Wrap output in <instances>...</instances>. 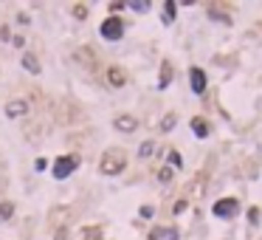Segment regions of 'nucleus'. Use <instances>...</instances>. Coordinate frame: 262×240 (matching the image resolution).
<instances>
[{
  "label": "nucleus",
  "mask_w": 262,
  "mask_h": 240,
  "mask_svg": "<svg viewBox=\"0 0 262 240\" xmlns=\"http://www.w3.org/2000/svg\"><path fill=\"white\" fill-rule=\"evenodd\" d=\"M124 167H127V153L119 147H110L102 153V161H99V173L102 175H119L124 173Z\"/></svg>",
  "instance_id": "f257e3e1"
},
{
  "label": "nucleus",
  "mask_w": 262,
  "mask_h": 240,
  "mask_svg": "<svg viewBox=\"0 0 262 240\" xmlns=\"http://www.w3.org/2000/svg\"><path fill=\"white\" fill-rule=\"evenodd\" d=\"M99 34H102L104 40H110V43H119V40L124 37V20L119 17V14H110V17H104L102 25H99Z\"/></svg>",
  "instance_id": "f03ea898"
},
{
  "label": "nucleus",
  "mask_w": 262,
  "mask_h": 240,
  "mask_svg": "<svg viewBox=\"0 0 262 240\" xmlns=\"http://www.w3.org/2000/svg\"><path fill=\"white\" fill-rule=\"evenodd\" d=\"M76 167H79V155H60V158L54 161V178L65 181L68 175L76 173Z\"/></svg>",
  "instance_id": "7ed1b4c3"
},
{
  "label": "nucleus",
  "mask_w": 262,
  "mask_h": 240,
  "mask_svg": "<svg viewBox=\"0 0 262 240\" xmlns=\"http://www.w3.org/2000/svg\"><path fill=\"white\" fill-rule=\"evenodd\" d=\"M237 212H240V201H237V198H220V201H214V206H212V215L223 218V221H231Z\"/></svg>",
  "instance_id": "20e7f679"
},
{
  "label": "nucleus",
  "mask_w": 262,
  "mask_h": 240,
  "mask_svg": "<svg viewBox=\"0 0 262 240\" xmlns=\"http://www.w3.org/2000/svg\"><path fill=\"white\" fill-rule=\"evenodd\" d=\"M206 71H203V68H189V88H192V93H197V96H200V93H206Z\"/></svg>",
  "instance_id": "39448f33"
},
{
  "label": "nucleus",
  "mask_w": 262,
  "mask_h": 240,
  "mask_svg": "<svg viewBox=\"0 0 262 240\" xmlns=\"http://www.w3.org/2000/svg\"><path fill=\"white\" fill-rule=\"evenodd\" d=\"M206 181H209L206 170H200V173L195 175V181H189V190H186V201H192V198H200L203 192H206Z\"/></svg>",
  "instance_id": "423d86ee"
},
{
  "label": "nucleus",
  "mask_w": 262,
  "mask_h": 240,
  "mask_svg": "<svg viewBox=\"0 0 262 240\" xmlns=\"http://www.w3.org/2000/svg\"><path fill=\"white\" fill-rule=\"evenodd\" d=\"M113 127H116L119 133H133V130H138V119L130 116V113H122V116L113 119Z\"/></svg>",
  "instance_id": "0eeeda50"
},
{
  "label": "nucleus",
  "mask_w": 262,
  "mask_h": 240,
  "mask_svg": "<svg viewBox=\"0 0 262 240\" xmlns=\"http://www.w3.org/2000/svg\"><path fill=\"white\" fill-rule=\"evenodd\" d=\"M150 240H181V232L175 226H155L150 232Z\"/></svg>",
  "instance_id": "6e6552de"
},
{
  "label": "nucleus",
  "mask_w": 262,
  "mask_h": 240,
  "mask_svg": "<svg viewBox=\"0 0 262 240\" xmlns=\"http://www.w3.org/2000/svg\"><path fill=\"white\" fill-rule=\"evenodd\" d=\"M28 113V102L25 99H12L6 105V116L9 119H20V116H25Z\"/></svg>",
  "instance_id": "1a4fd4ad"
},
{
  "label": "nucleus",
  "mask_w": 262,
  "mask_h": 240,
  "mask_svg": "<svg viewBox=\"0 0 262 240\" xmlns=\"http://www.w3.org/2000/svg\"><path fill=\"white\" fill-rule=\"evenodd\" d=\"M107 82H110L113 88H124V85H127V74H124V68L110 65V68H107Z\"/></svg>",
  "instance_id": "9d476101"
},
{
  "label": "nucleus",
  "mask_w": 262,
  "mask_h": 240,
  "mask_svg": "<svg viewBox=\"0 0 262 240\" xmlns=\"http://www.w3.org/2000/svg\"><path fill=\"white\" fill-rule=\"evenodd\" d=\"M172 76H175V71H172L169 60H164V62H161V79H158V88H161V91H166V88L172 85Z\"/></svg>",
  "instance_id": "9b49d317"
},
{
  "label": "nucleus",
  "mask_w": 262,
  "mask_h": 240,
  "mask_svg": "<svg viewBox=\"0 0 262 240\" xmlns=\"http://www.w3.org/2000/svg\"><path fill=\"white\" fill-rule=\"evenodd\" d=\"M192 133H195L197 139H209L212 127H209V122H206L203 116H195V119H192Z\"/></svg>",
  "instance_id": "f8f14e48"
},
{
  "label": "nucleus",
  "mask_w": 262,
  "mask_h": 240,
  "mask_svg": "<svg viewBox=\"0 0 262 240\" xmlns=\"http://www.w3.org/2000/svg\"><path fill=\"white\" fill-rule=\"evenodd\" d=\"M178 3H175V0H166V3H164V14H161V23H164V25H172V23H175V17H178Z\"/></svg>",
  "instance_id": "ddd939ff"
},
{
  "label": "nucleus",
  "mask_w": 262,
  "mask_h": 240,
  "mask_svg": "<svg viewBox=\"0 0 262 240\" xmlns=\"http://www.w3.org/2000/svg\"><path fill=\"white\" fill-rule=\"evenodd\" d=\"M20 62H23V68L28 71V74H34V76L43 71V65H40V60H37L34 54H23V60H20Z\"/></svg>",
  "instance_id": "4468645a"
},
{
  "label": "nucleus",
  "mask_w": 262,
  "mask_h": 240,
  "mask_svg": "<svg viewBox=\"0 0 262 240\" xmlns=\"http://www.w3.org/2000/svg\"><path fill=\"white\" fill-rule=\"evenodd\" d=\"M150 6H153L150 0H130V3H127V9H130V12H138V14L150 12Z\"/></svg>",
  "instance_id": "2eb2a0df"
},
{
  "label": "nucleus",
  "mask_w": 262,
  "mask_h": 240,
  "mask_svg": "<svg viewBox=\"0 0 262 240\" xmlns=\"http://www.w3.org/2000/svg\"><path fill=\"white\" fill-rule=\"evenodd\" d=\"M209 17L212 20H220V23H231V17H226V12H223V9H217V6H209Z\"/></svg>",
  "instance_id": "dca6fc26"
},
{
  "label": "nucleus",
  "mask_w": 262,
  "mask_h": 240,
  "mask_svg": "<svg viewBox=\"0 0 262 240\" xmlns=\"http://www.w3.org/2000/svg\"><path fill=\"white\" fill-rule=\"evenodd\" d=\"M172 175H175V170H172L169 164H166V167H161V170H158V181H161V184H169V181H172Z\"/></svg>",
  "instance_id": "f3484780"
},
{
  "label": "nucleus",
  "mask_w": 262,
  "mask_h": 240,
  "mask_svg": "<svg viewBox=\"0 0 262 240\" xmlns=\"http://www.w3.org/2000/svg\"><path fill=\"white\" fill-rule=\"evenodd\" d=\"M153 153H155V142H141V147H138V155H141V158H150Z\"/></svg>",
  "instance_id": "a211bd4d"
},
{
  "label": "nucleus",
  "mask_w": 262,
  "mask_h": 240,
  "mask_svg": "<svg viewBox=\"0 0 262 240\" xmlns=\"http://www.w3.org/2000/svg\"><path fill=\"white\" fill-rule=\"evenodd\" d=\"M175 122H178V116H175V113H169V116H164V119H161V130H164V133H169V130L175 127Z\"/></svg>",
  "instance_id": "6ab92c4d"
},
{
  "label": "nucleus",
  "mask_w": 262,
  "mask_h": 240,
  "mask_svg": "<svg viewBox=\"0 0 262 240\" xmlns=\"http://www.w3.org/2000/svg\"><path fill=\"white\" fill-rule=\"evenodd\" d=\"M12 215H14V203L3 201V203H0V218H3V221H9Z\"/></svg>",
  "instance_id": "aec40b11"
},
{
  "label": "nucleus",
  "mask_w": 262,
  "mask_h": 240,
  "mask_svg": "<svg viewBox=\"0 0 262 240\" xmlns=\"http://www.w3.org/2000/svg\"><path fill=\"white\" fill-rule=\"evenodd\" d=\"M256 221H259V206H251V209H248V223L254 226Z\"/></svg>",
  "instance_id": "412c9836"
},
{
  "label": "nucleus",
  "mask_w": 262,
  "mask_h": 240,
  "mask_svg": "<svg viewBox=\"0 0 262 240\" xmlns=\"http://www.w3.org/2000/svg\"><path fill=\"white\" fill-rule=\"evenodd\" d=\"M138 215L144 218V221H150V218L155 215V209H153V206H141V209H138Z\"/></svg>",
  "instance_id": "4be33fe9"
},
{
  "label": "nucleus",
  "mask_w": 262,
  "mask_h": 240,
  "mask_svg": "<svg viewBox=\"0 0 262 240\" xmlns=\"http://www.w3.org/2000/svg\"><path fill=\"white\" fill-rule=\"evenodd\" d=\"M73 17H76V20H85V17H88V9H85V6H73Z\"/></svg>",
  "instance_id": "5701e85b"
},
{
  "label": "nucleus",
  "mask_w": 262,
  "mask_h": 240,
  "mask_svg": "<svg viewBox=\"0 0 262 240\" xmlns=\"http://www.w3.org/2000/svg\"><path fill=\"white\" fill-rule=\"evenodd\" d=\"M186 206H189V201H186V198H181V201L175 203V215H181V212L186 209Z\"/></svg>",
  "instance_id": "b1692460"
},
{
  "label": "nucleus",
  "mask_w": 262,
  "mask_h": 240,
  "mask_svg": "<svg viewBox=\"0 0 262 240\" xmlns=\"http://www.w3.org/2000/svg\"><path fill=\"white\" fill-rule=\"evenodd\" d=\"M45 167H48V161H45V158H37V161H34V170H37V173H43Z\"/></svg>",
  "instance_id": "393cba45"
},
{
  "label": "nucleus",
  "mask_w": 262,
  "mask_h": 240,
  "mask_svg": "<svg viewBox=\"0 0 262 240\" xmlns=\"http://www.w3.org/2000/svg\"><path fill=\"white\" fill-rule=\"evenodd\" d=\"M169 164H172V167H181V155H178V153H169Z\"/></svg>",
  "instance_id": "a878e982"
},
{
  "label": "nucleus",
  "mask_w": 262,
  "mask_h": 240,
  "mask_svg": "<svg viewBox=\"0 0 262 240\" xmlns=\"http://www.w3.org/2000/svg\"><path fill=\"white\" fill-rule=\"evenodd\" d=\"M0 40H12V37H9V29H6V25H0Z\"/></svg>",
  "instance_id": "bb28decb"
},
{
  "label": "nucleus",
  "mask_w": 262,
  "mask_h": 240,
  "mask_svg": "<svg viewBox=\"0 0 262 240\" xmlns=\"http://www.w3.org/2000/svg\"><path fill=\"white\" fill-rule=\"evenodd\" d=\"M12 43H14V45H17V48H23V45H25V37H14V40H12Z\"/></svg>",
  "instance_id": "cd10ccee"
},
{
  "label": "nucleus",
  "mask_w": 262,
  "mask_h": 240,
  "mask_svg": "<svg viewBox=\"0 0 262 240\" xmlns=\"http://www.w3.org/2000/svg\"><path fill=\"white\" fill-rule=\"evenodd\" d=\"M56 240H65V229H60V232H56Z\"/></svg>",
  "instance_id": "c85d7f7f"
}]
</instances>
